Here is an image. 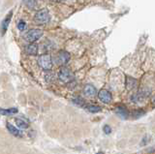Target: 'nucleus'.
<instances>
[{"label":"nucleus","instance_id":"obj_1","mask_svg":"<svg viewBox=\"0 0 155 154\" xmlns=\"http://www.w3.org/2000/svg\"><path fill=\"white\" fill-rule=\"evenodd\" d=\"M58 79H59L62 83L68 84L74 80V74L72 73V71H70L66 67H62V68L58 72Z\"/></svg>","mask_w":155,"mask_h":154},{"label":"nucleus","instance_id":"obj_2","mask_svg":"<svg viewBox=\"0 0 155 154\" xmlns=\"http://www.w3.org/2000/svg\"><path fill=\"white\" fill-rule=\"evenodd\" d=\"M34 20L39 25H46L47 22L50 21L51 20V16L48 14V11L46 9H43V10L39 11L36 13L35 17H34Z\"/></svg>","mask_w":155,"mask_h":154},{"label":"nucleus","instance_id":"obj_3","mask_svg":"<svg viewBox=\"0 0 155 154\" xmlns=\"http://www.w3.org/2000/svg\"><path fill=\"white\" fill-rule=\"evenodd\" d=\"M38 63L44 70H51L52 67V61L51 57L48 54H43L39 57Z\"/></svg>","mask_w":155,"mask_h":154},{"label":"nucleus","instance_id":"obj_4","mask_svg":"<svg viewBox=\"0 0 155 154\" xmlns=\"http://www.w3.org/2000/svg\"><path fill=\"white\" fill-rule=\"evenodd\" d=\"M43 35V31L41 29H31L29 30L26 35H25V39L26 41H28L29 43H34L35 41H37L38 39H40Z\"/></svg>","mask_w":155,"mask_h":154},{"label":"nucleus","instance_id":"obj_5","mask_svg":"<svg viewBox=\"0 0 155 154\" xmlns=\"http://www.w3.org/2000/svg\"><path fill=\"white\" fill-rule=\"evenodd\" d=\"M56 60H57L58 64L64 65V64L68 63V61L70 60V54H69V52L65 51H60L57 54Z\"/></svg>","mask_w":155,"mask_h":154},{"label":"nucleus","instance_id":"obj_6","mask_svg":"<svg viewBox=\"0 0 155 154\" xmlns=\"http://www.w3.org/2000/svg\"><path fill=\"white\" fill-rule=\"evenodd\" d=\"M98 97L100 99V101H102L103 103L105 104H109L111 102V100H113V96H111V93L109 92L108 90H100L99 93H98Z\"/></svg>","mask_w":155,"mask_h":154},{"label":"nucleus","instance_id":"obj_7","mask_svg":"<svg viewBox=\"0 0 155 154\" xmlns=\"http://www.w3.org/2000/svg\"><path fill=\"white\" fill-rule=\"evenodd\" d=\"M97 93V90L93 85L91 84H86L84 88V94L87 98H93Z\"/></svg>","mask_w":155,"mask_h":154},{"label":"nucleus","instance_id":"obj_8","mask_svg":"<svg viewBox=\"0 0 155 154\" xmlns=\"http://www.w3.org/2000/svg\"><path fill=\"white\" fill-rule=\"evenodd\" d=\"M25 51L27 52V54H29V55H36L37 52H38V46L36 44L30 43V44H29L28 46H26Z\"/></svg>","mask_w":155,"mask_h":154},{"label":"nucleus","instance_id":"obj_9","mask_svg":"<svg viewBox=\"0 0 155 154\" xmlns=\"http://www.w3.org/2000/svg\"><path fill=\"white\" fill-rule=\"evenodd\" d=\"M11 18H12V11L9 13V15H7V17L5 18V20L2 21V25H1V32H2V35L5 34V32H6L7 28H8V25L10 23V21H11Z\"/></svg>","mask_w":155,"mask_h":154},{"label":"nucleus","instance_id":"obj_10","mask_svg":"<svg viewBox=\"0 0 155 154\" xmlns=\"http://www.w3.org/2000/svg\"><path fill=\"white\" fill-rule=\"evenodd\" d=\"M116 114L118 115L119 117L126 119L129 116V112L127 110V109L124 108V107H119L116 109Z\"/></svg>","mask_w":155,"mask_h":154},{"label":"nucleus","instance_id":"obj_11","mask_svg":"<svg viewBox=\"0 0 155 154\" xmlns=\"http://www.w3.org/2000/svg\"><path fill=\"white\" fill-rule=\"evenodd\" d=\"M7 129H8V131L13 135V136H16V137L21 136V132H19V130L15 127L14 125H12L11 123H7Z\"/></svg>","mask_w":155,"mask_h":154},{"label":"nucleus","instance_id":"obj_12","mask_svg":"<svg viewBox=\"0 0 155 154\" xmlns=\"http://www.w3.org/2000/svg\"><path fill=\"white\" fill-rule=\"evenodd\" d=\"M15 121H16V124L18 125V127L21 129H27L29 127L28 122H26L25 120H23L21 118H16Z\"/></svg>","mask_w":155,"mask_h":154},{"label":"nucleus","instance_id":"obj_13","mask_svg":"<svg viewBox=\"0 0 155 154\" xmlns=\"http://www.w3.org/2000/svg\"><path fill=\"white\" fill-rule=\"evenodd\" d=\"M18 113V109L16 108H12V109H8V110H1V113L3 115H11L14 113Z\"/></svg>","mask_w":155,"mask_h":154},{"label":"nucleus","instance_id":"obj_14","mask_svg":"<svg viewBox=\"0 0 155 154\" xmlns=\"http://www.w3.org/2000/svg\"><path fill=\"white\" fill-rule=\"evenodd\" d=\"M87 110H88V112L90 113H98L101 110V108L99 107V106H96V105H89L88 107H87Z\"/></svg>","mask_w":155,"mask_h":154},{"label":"nucleus","instance_id":"obj_15","mask_svg":"<svg viewBox=\"0 0 155 154\" xmlns=\"http://www.w3.org/2000/svg\"><path fill=\"white\" fill-rule=\"evenodd\" d=\"M136 85H137V80H134V79L128 78V80H127V87H128V89L134 88Z\"/></svg>","mask_w":155,"mask_h":154},{"label":"nucleus","instance_id":"obj_16","mask_svg":"<svg viewBox=\"0 0 155 154\" xmlns=\"http://www.w3.org/2000/svg\"><path fill=\"white\" fill-rule=\"evenodd\" d=\"M73 103L78 105V106H81H81L84 105V101L81 97H75L74 99H73Z\"/></svg>","mask_w":155,"mask_h":154},{"label":"nucleus","instance_id":"obj_17","mask_svg":"<svg viewBox=\"0 0 155 154\" xmlns=\"http://www.w3.org/2000/svg\"><path fill=\"white\" fill-rule=\"evenodd\" d=\"M18 28L19 31H24L26 28V23L24 22L23 21H19L18 23Z\"/></svg>","mask_w":155,"mask_h":154},{"label":"nucleus","instance_id":"obj_18","mask_svg":"<svg viewBox=\"0 0 155 154\" xmlns=\"http://www.w3.org/2000/svg\"><path fill=\"white\" fill-rule=\"evenodd\" d=\"M23 1L28 8H34L35 6V0H23Z\"/></svg>","mask_w":155,"mask_h":154},{"label":"nucleus","instance_id":"obj_19","mask_svg":"<svg viewBox=\"0 0 155 154\" xmlns=\"http://www.w3.org/2000/svg\"><path fill=\"white\" fill-rule=\"evenodd\" d=\"M134 113H136L135 117H139V116H142V115H143V114H144V110H135Z\"/></svg>","mask_w":155,"mask_h":154},{"label":"nucleus","instance_id":"obj_20","mask_svg":"<svg viewBox=\"0 0 155 154\" xmlns=\"http://www.w3.org/2000/svg\"><path fill=\"white\" fill-rule=\"evenodd\" d=\"M103 130H104V133L107 134V135H109V134L111 133V129H110V127L109 126V125H105Z\"/></svg>","mask_w":155,"mask_h":154},{"label":"nucleus","instance_id":"obj_21","mask_svg":"<svg viewBox=\"0 0 155 154\" xmlns=\"http://www.w3.org/2000/svg\"><path fill=\"white\" fill-rule=\"evenodd\" d=\"M55 1H57V2H61V1H64V0H55Z\"/></svg>","mask_w":155,"mask_h":154},{"label":"nucleus","instance_id":"obj_22","mask_svg":"<svg viewBox=\"0 0 155 154\" xmlns=\"http://www.w3.org/2000/svg\"><path fill=\"white\" fill-rule=\"evenodd\" d=\"M152 102H153V105H154V106H155V98H154V99H153V101H152Z\"/></svg>","mask_w":155,"mask_h":154},{"label":"nucleus","instance_id":"obj_23","mask_svg":"<svg viewBox=\"0 0 155 154\" xmlns=\"http://www.w3.org/2000/svg\"><path fill=\"white\" fill-rule=\"evenodd\" d=\"M96 154H104L103 152H98V153H96Z\"/></svg>","mask_w":155,"mask_h":154}]
</instances>
